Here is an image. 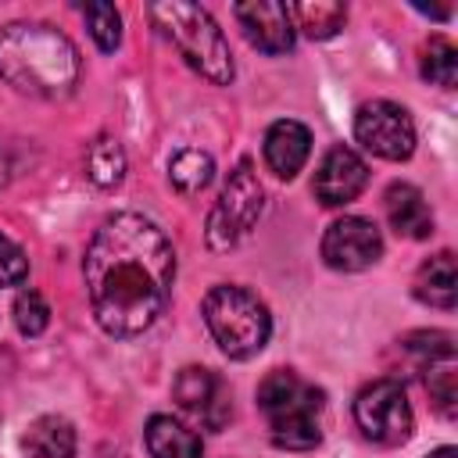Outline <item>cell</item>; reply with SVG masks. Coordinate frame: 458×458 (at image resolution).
<instances>
[{
    "label": "cell",
    "instance_id": "14",
    "mask_svg": "<svg viewBox=\"0 0 458 458\" xmlns=\"http://www.w3.org/2000/svg\"><path fill=\"white\" fill-rule=\"evenodd\" d=\"M383 208H386V222L397 236L408 240H426L433 233V211L422 197L419 186L411 182H390L383 193Z\"/></svg>",
    "mask_w": 458,
    "mask_h": 458
},
{
    "label": "cell",
    "instance_id": "26",
    "mask_svg": "<svg viewBox=\"0 0 458 458\" xmlns=\"http://www.w3.org/2000/svg\"><path fill=\"white\" fill-rule=\"evenodd\" d=\"M426 458H454V447H437V451L426 454Z\"/></svg>",
    "mask_w": 458,
    "mask_h": 458
},
{
    "label": "cell",
    "instance_id": "8",
    "mask_svg": "<svg viewBox=\"0 0 458 458\" xmlns=\"http://www.w3.org/2000/svg\"><path fill=\"white\" fill-rule=\"evenodd\" d=\"M354 136L365 150L386 161H404L415 150L411 114L394 100H369L354 111Z\"/></svg>",
    "mask_w": 458,
    "mask_h": 458
},
{
    "label": "cell",
    "instance_id": "21",
    "mask_svg": "<svg viewBox=\"0 0 458 458\" xmlns=\"http://www.w3.org/2000/svg\"><path fill=\"white\" fill-rule=\"evenodd\" d=\"M422 75L444 89L458 82V47L447 36H429V43L422 47Z\"/></svg>",
    "mask_w": 458,
    "mask_h": 458
},
{
    "label": "cell",
    "instance_id": "19",
    "mask_svg": "<svg viewBox=\"0 0 458 458\" xmlns=\"http://www.w3.org/2000/svg\"><path fill=\"white\" fill-rule=\"evenodd\" d=\"M168 179H172V186L179 193L193 197V193H200L215 179V161H211V154H204L197 147H186V150H179L168 161Z\"/></svg>",
    "mask_w": 458,
    "mask_h": 458
},
{
    "label": "cell",
    "instance_id": "2",
    "mask_svg": "<svg viewBox=\"0 0 458 458\" xmlns=\"http://www.w3.org/2000/svg\"><path fill=\"white\" fill-rule=\"evenodd\" d=\"M0 79L18 93L61 100L79 82V50L54 25L11 21L0 29Z\"/></svg>",
    "mask_w": 458,
    "mask_h": 458
},
{
    "label": "cell",
    "instance_id": "25",
    "mask_svg": "<svg viewBox=\"0 0 458 458\" xmlns=\"http://www.w3.org/2000/svg\"><path fill=\"white\" fill-rule=\"evenodd\" d=\"M25 276H29V258H25V250H21L14 240L0 236V286H18Z\"/></svg>",
    "mask_w": 458,
    "mask_h": 458
},
{
    "label": "cell",
    "instance_id": "7",
    "mask_svg": "<svg viewBox=\"0 0 458 458\" xmlns=\"http://www.w3.org/2000/svg\"><path fill=\"white\" fill-rule=\"evenodd\" d=\"M354 422L372 444H383V447L404 444L415 429V415L404 386L397 379H376L361 386L354 397Z\"/></svg>",
    "mask_w": 458,
    "mask_h": 458
},
{
    "label": "cell",
    "instance_id": "16",
    "mask_svg": "<svg viewBox=\"0 0 458 458\" xmlns=\"http://www.w3.org/2000/svg\"><path fill=\"white\" fill-rule=\"evenodd\" d=\"M21 447L29 458H75V429L61 415H39L25 426Z\"/></svg>",
    "mask_w": 458,
    "mask_h": 458
},
{
    "label": "cell",
    "instance_id": "5",
    "mask_svg": "<svg viewBox=\"0 0 458 458\" xmlns=\"http://www.w3.org/2000/svg\"><path fill=\"white\" fill-rule=\"evenodd\" d=\"M204 322L215 336V344L236 358V361H247L254 358L268 336H272V315L268 308L243 286H211L208 297H204Z\"/></svg>",
    "mask_w": 458,
    "mask_h": 458
},
{
    "label": "cell",
    "instance_id": "23",
    "mask_svg": "<svg viewBox=\"0 0 458 458\" xmlns=\"http://www.w3.org/2000/svg\"><path fill=\"white\" fill-rule=\"evenodd\" d=\"M82 18H86V29H89L93 43H97L104 54L118 50V43H122V18H118L114 4H104V0L86 4V7H82Z\"/></svg>",
    "mask_w": 458,
    "mask_h": 458
},
{
    "label": "cell",
    "instance_id": "3",
    "mask_svg": "<svg viewBox=\"0 0 458 458\" xmlns=\"http://www.w3.org/2000/svg\"><path fill=\"white\" fill-rule=\"evenodd\" d=\"M258 408L268 422L272 444L286 451H308L322 440L326 394L301 379L293 369H272L258 383Z\"/></svg>",
    "mask_w": 458,
    "mask_h": 458
},
{
    "label": "cell",
    "instance_id": "12",
    "mask_svg": "<svg viewBox=\"0 0 458 458\" xmlns=\"http://www.w3.org/2000/svg\"><path fill=\"white\" fill-rule=\"evenodd\" d=\"M243 36L261 50V54H286L293 50V21L290 7L276 0H254V4H236L233 7Z\"/></svg>",
    "mask_w": 458,
    "mask_h": 458
},
{
    "label": "cell",
    "instance_id": "11",
    "mask_svg": "<svg viewBox=\"0 0 458 458\" xmlns=\"http://www.w3.org/2000/svg\"><path fill=\"white\" fill-rule=\"evenodd\" d=\"M365 182H369V165L351 147H333L326 150L311 190L326 208H340V204H351L365 190Z\"/></svg>",
    "mask_w": 458,
    "mask_h": 458
},
{
    "label": "cell",
    "instance_id": "24",
    "mask_svg": "<svg viewBox=\"0 0 458 458\" xmlns=\"http://www.w3.org/2000/svg\"><path fill=\"white\" fill-rule=\"evenodd\" d=\"M14 326L25 336H39L50 326V308H47V301H43L39 290H21L14 297Z\"/></svg>",
    "mask_w": 458,
    "mask_h": 458
},
{
    "label": "cell",
    "instance_id": "17",
    "mask_svg": "<svg viewBox=\"0 0 458 458\" xmlns=\"http://www.w3.org/2000/svg\"><path fill=\"white\" fill-rule=\"evenodd\" d=\"M143 440L150 458H200V437L172 415H150Z\"/></svg>",
    "mask_w": 458,
    "mask_h": 458
},
{
    "label": "cell",
    "instance_id": "9",
    "mask_svg": "<svg viewBox=\"0 0 458 458\" xmlns=\"http://www.w3.org/2000/svg\"><path fill=\"white\" fill-rule=\"evenodd\" d=\"M172 397L175 404L204 429L218 433L225 429L229 415H233V401H229V386L218 372L204 369V365H186L175 383H172Z\"/></svg>",
    "mask_w": 458,
    "mask_h": 458
},
{
    "label": "cell",
    "instance_id": "13",
    "mask_svg": "<svg viewBox=\"0 0 458 458\" xmlns=\"http://www.w3.org/2000/svg\"><path fill=\"white\" fill-rule=\"evenodd\" d=\"M311 154V132L293 122V118H279L268 125L265 132V165L279 175V179H293L304 161Z\"/></svg>",
    "mask_w": 458,
    "mask_h": 458
},
{
    "label": "cell",
    "instance_id": "10",
    "mask_svg": "<svg viewBox=\"0 0 458 458\" xmlns=\"http://www.w3.org/2000/svg\"><path fill=\"white\" fill-rule=\"evenodd\" d=\"M383 254V236L369 218L344 215L322 233V258L336 272H361Z\"/></svg>",
    "mask_w": 458,
    "mask_h": 458
},
{
    "label": "cell",
    "instance_id": "18",
    "mask_svg": "<svg viewBox=\"0 0 458 458\" xmlns=\"http://www.w3.org/2000/svg\"><path fill=\"white\" fill-rule=\"evenodd\" d=\"M290 21H297V29L308 39H329L344 29L347 21V7L333 4V0H315V4H290Z\"/></svg>",
    "mask_w": 458,
    "mask_h": 458
},
{
    "label": "cell",
    "instance_id": "27",
    "mask_svg": "<svg viewBox=\"0 0 458 458\" xmlns=\"http://www.w3.org/2000/svg\"><path fill=\"white\" fill-rule=\"evenodd\" d=\"M7 182V157H4V150H0V186Z\"/></svg>",
    "mask_w": 458,
    "mask_h": 458
},
{
    "label": "cell",
    "instance_id": "22",
    "mask_svg": "<svg viewBox=\"0 0 458 458\" xmlns=\"http://www.w3.org/2000/svg\"><path fill=\"white\" fill-rule=\"evenodd\" d=\"M422 379H426V390H429V401L437 404V411H440L444 419H454V401H458V372H454V358L422 365Z\"/></svg>",
    "mask_w": 458,
    "mask_h": 458
},
{
    "label": "cell",
    "instance_id": "1",
    "mask_svg": "<svg viewBox=\"0 0 458 458\" xmlns=\"http://www.w3.org/2000/svg\"><path fill=\"white\" fill-rule=\"evenodd\" d=\"M82 276L100 329L111 336H136L150 329L168 304L175 250L150 218L118 211L93 233Z\"/></svg>",
    "mask_w": 458,
    "mask_h": 458
},
{
    "label": "cell",
    "instance_id": "6",
    "mask_svg": "<svg viewBox=\"0 0 458 458\" xmlns=\"http://www.w3.org/2000/svg\"><path fill=\"white\" fill-rule=\"evenodd\" d=\"M261 211H265V190L258 182L254 165L243 157L229 172V179H225V186H222V193H218V200L208 215V229H204L208 247L233 250L258 225Z\"/></svg>",
    "mask_w": 458,
    "mask_h": 458
},
{
    "label": "cell",
    "instance_id": "4",
    "mask_svg": "<svg viewBox=\"0 0 458 458\" xmlns=\"http://www.w3.org/2000/svg\"><path fill=\"white\" fill-rule=\"evenodd\" d=\"M150 18L157 21V29L172 39V47L182 54V61L204 75L215 86H229L233 82V54L229 43L222 36V29L215 25V18L197 7V4H150Z\"/></svg>",
    "mask_w": 458,
    "mask_h": 458
},
{
    "label": "cell",
    "instance_id": "15",
    "mask_svg": "<svg viewBox=\"0 0 458 458\" xmlns=\"http://www.w3.org/2000/svg\"><path fill=\"white\" fill-rule=\"evenodd\" d=\"M411 293H415L422 304H429V308L451 311L454 301H458V268H454V254H451V250H440V254H433L429 261H422L419 272H415Z\"/></svg>",
    "mask_w": 458,
    "mask_h": 458
},
{
    "label": "cell",
    "instance_id": "20",
    "mask_svg": "<svg viewBox=\"0 0 458 458\" xmlns=\"http://www.w3.org/2000/svg\"><path fill=\"white\" fill-rule=\"evenodd\" d=\"M86 175L97 186H118L125 175V154L118 147V140L111 136H97L86 150Z\"/></svg>",
    "mask_w": 458,
    "mask_h": 458
}]
</instances>
